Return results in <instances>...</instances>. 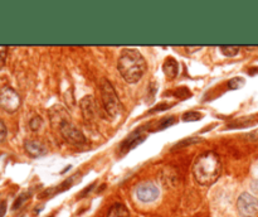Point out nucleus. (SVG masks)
Wrapping results in <instances>:
<instances>
[{
    "label": "nucleus",
    "mask_w": 258,
    "mask_h": 217,
    "mask_svg": "<svg viewBox=\"0 0 258 217\" xmlns=\"http://www.w3.org/2000/svg\"><path fill=\"white\" fill-rule=\"evenodd\" d=\"M222 170V163L214 152H206L199 155L193 164V175L202 186H210L218 179Z\"/></svg>",
    "instance_id": "f257e3e1"
},
{
    "label": "nucleus",
    "mask_w": 258,
    "mask_h": 217,
    "mask_svg": "<svg viewBox=\"0 0 258 217\" xmlns=\"http://www.w3.org/2000/svg\"><path fill=\"white\" fill-rule=\"evenodd\" d=\"M118 68L126 82L136 84L145 74V58L136 50H125L118 58Z\"/></svg>",
    "instance_id": "f03ea898"
},
{
    "label": "nucleus",
    "mask_w": 258,
    "mask_h": 217,
    "mask_svg": "<svg viewBox=\"0 0 258 217\" xmlns=\"http://www.w3.org/2000/svg\"><path fill=\"white\" fill-rule=\"evenodd\" d=\"M100 91H101V99L102 105H104V110L110 116H116L120 113V100H118V95H116L115 89L112 85L110 84L107 80H102L100 84Z\"/></svg>",
    "instance_id": "7ed1b4c3"
},
{
    "label": "nucleus",
    "mask_w": 258,
    "mask_h": 217,
    "mask_svg": "<svg viewBox=\"0 0 258 217\" xmlns=\"http://www.w3.org/2000/svg\"><path fill=\"white\" fill-rule=\"evenodd\" d=\"M20 96L12 87L6 86L0 90V107L9 114L16 113L20 106Z\"/></svg>",
    "instance_id": "20e7f679"
},
{
    "label": "nucleus",
    "mask_w": 258,
    "mask_h": 217,
    "mask_svg": "<svg viewBox=\"0 0 258 217\" xmlns=\"http://www.w3.org/2000/svg\"><path fill=\"white\" fill-rule=\"evenodd\" d=\"M237 209L240 217H256L258 213V199L250 193H242L237 199Z\"/></svg>",
    "instance_id": "39448f33"
},
{
    "label": "nucleus",
    "mask_w": 258,
    "mask_h": 217,
    "mask_svg": "<svg viewBox=\"0 0 258 217\" xmlns=\"http://www.w3.org/2000/svg\"><path fill=\"white\" fill-rule=\"evenodd\" d=\"M60 134L66 139V141L72 145H82L86 143V138L82 131L78 130L73 124H70V121H63L60 124Z\"/></svg>",
    "instance_id": "423d86ee"
},
{
    "label": "nucleus",
    "mask_w": 258,
    "mask_h": 217,
    "mask_svg": "<svg viewBox=\"0 0 258 217\" xmlns=\"http://www.w3.org/2000/svg\"><path fill=\"white\" fill-rule=\"evenodd\" d=\"M136 196L141 202L150 203L159 197V189L152 182H144V183L138 184L136 188Z\"/></svg>",
    "instance_id": "0eeeda50"
},
{
    "label": "nucleus",
    "mask_w": 258,
    "mask_h": 217,
    "mask_svg": "<svg viewBox=\"0 0 258 217\" xmlns=\"http://www.w3.org/2000/svg\"><path fill=\"white\" fill-rule=\"evenodd\" d=\"M145 139H146V133H144L142 129L138 131H135V133L131 134V135L124 141L122 145H121V150H122V152H128V150L134 149L135 147H138V144L142 143Z\"/></svg>",
    "instance_id": "6e6552de"
},
{
    "label": "nucleus",
    "mask_w": 258,
    "mask_h": 217,
    "mask_svg": "<svg viewBox=\"0 0 258 217\" xmlns=\"http://www.w3.org/2000/svg\"><path fill=\"white\" fill-rule=\"evenodd\" d=\"M81 110H82V115H84V120L87 123L94 120V100L92 96H86L81 100Z\"/></svg>",
    "instance_id": "1a4fd4ad"
},
{
    "label": "nucleus",
    "mask_w": 258,
    "mask_h": 217,
    "mask_svg": "<svg viewBox=\"0 0 258 217\" xmlns=\"http://www.w3.org/2000/svg\"><path fill=\"white\" fill-rule=\"evenodd\" d=\"M24 148H26V152L28 153L30 157L38 158L44 155L46 148L42 143L36 140H26V144H24Z\"/></svg>",
    "instance_id": "9d476101"
},
{
    "label": "nucleus",
    "mask_w": 258,
    "mask_h": 217,
    "mask_svg": "<svg viewBox=\"0 0 258 217\" xmlns=\"http://www.w3.org/2000/svg\"><path fill=\"white\" fill-rule=\"evenodd\" d=\"M162 71H164L165 76L168 79H174L178 76V72H179V65H178L176 60L172 57H168L165 60L164 66H162Z\"/></svg>",
    "instance_id": "9b49d317"
},
{
    "label": "nucleus",
    "mask_w": 258,
    "mask_h": 217,
    "mask_svg": "<svg viewBox=\"0 0 258 217\" xmlns=\"http://www.w3.org/2000/svg\"><path fill=\"white\" fill-rule=\"evenodd\" d=\"M107 217H130V213L124 204L116 203L111 207Z\"/></svg>",
    "instance_id": "f8f14e48"
},
{
    "label": "nucleus",
    "mask_w": 258,
    "mask_h": 217,
    "mask_svg": "<svg viewBox=\"0 0 258 217\" xmlns=\"http://www.w3.org/2000/svg\"><path fill=\"white\" fill-rule=\"evenodd\" d=\"M220 51H222L223 55L227 56V57H233V56L238 55L240 47H238V46H222Z\"/></svg>",
    "instance_id": "ddd939ff"
},
{
    "label": "nucleus",
    "mask_w": 258,
    "mask_h": 217,
    "mask_svg": "<svg viewBox=\"0 0 258 217\" xmlns=\"http://www.w3.org/2000/svg\"><path fill=\"white\" fill-rule=\"evenodd\" d=\"M246 81L243 77H233L232 80H230V82H228V87H230V90H238L240 89V87L244 86Z\"/></svg>",
    "instance_id": "4468645a"
},
{
    "label": "nucleus",
    "mask_w": 258,
    "mask_h": 217,
    "mask_svg": "<svg viewBox=\"0 0 258 217\" xmlns=\"http://www.w3.org/2000/svg\"><path fill=\"white\" fill-rule=\"evenodd\" d=\"M203 118L200 113H196V111H189V113H186L182 116V121H198Z\"/></svg>",
    "instance_id": "2eb2a0df"
},
{
    "label": "nucleus",
    "mask_w": 258,
    "mask_h": 217,
    "mask_svg": "<svg viewBox=\"0 0 258 217\" xmlns=\"http://www.w3.org/2000/svg\"><path fill=\"white\" fill-rule=\"evenodd\" d=\"M42 118L40 116H34L33 119L30 120V123H29V126H30V129L33 131H36V130H40V126H42Z\"/></svg>",
    "instance_id": "dca6fc26"
},
{
    "label": "nucleus",
    "mask_w": 258,
    "mask_h": 217,
    "mask_svg": "<svg viewBox=\"0 0 258 217\" xmlns=\"http://www.w3.org/2000/svg\"><path fill=\"white\" fill-rule=\"evenodd\" d=\"M200 140L199 138H190V139H186V140L180 141L179 144H176L174 147V149H178V148H182V147H186V145H189V144H194V143H198V141Z\"/></svg>",
    "instance_id": "f3484780"
},
{
    "label": "nucleus",
    "mask_w": 258,
    "mask_h": 217,
    "mask_svg": "<svg viewBox=\"0 0 258 217\" xmlns=\"http://www.w3.org/2000/svg\"><path fill=\"white\" fill-rule=\"evenodd\" d=\"M28 194L26 193H23V194H20V196L18 197V198L16 199V202H14V204H13V209H18L19 207H22V204L24 203V202L26 201V198H28Z\"/></svg>",
    "instance_id": "a211bd4d"
},
{
    "label": "nucleus",
    "mask_w": 258,
    "mask_h": 217,
    "mask_svg": "<svg viewBox=\"0 0 258 217\" xmlns=\"http://www.w3.org/2000/svg\"><path fill=\"white\" fill-rule=\"evenodd\" d=\"M6 135H8V129H6V125L4 124L3 120H0V143H3L6 139Z\"/></svg>",
    "instance_id": "6ab92c4d"
},
{
    "label": "nucleus",
    "mask_w": 258,
    "mask_h": 217,
    "mask_svg": "<svg viewBox=\"0 0 258 217\" xmlns=\"http://www.w3.org/2000/svg\"><path fill=\"white\" fill-rule=\"evenodd\" d=\"M6 55H8V48L3 47V46H0V68L6 65Z\"/></svg>",
    "instance_id": "aec40b11"
},
{
    "label": "nucleus",
    "mask_w": 258,
    "mask_h": 217,
    "mask_svg": "<svg viewBox=\"0 0 258 217\" xmlns=\"http://www.w3.org/2000/svg\"><path fill=\"white\" fill-rule=\"evenodd\" d=\"M174 121H175L174 116H170V118H166L164 121H162V123H160L159 129L168 128V126H169V125H172V124H174Z\"/></svg>",
    "instance_id": "412c9836"
},
{
    "label": "nucleus",
    "mask_w": 258,
    "mask_h": 217,
    "mask_svg": "<svg viewBox=\"0 0 258 217\" xmlns=\"http://www.w3.org/2000/svg\"><path fill=\"white\" fill-rule=\"evenodd\" d=\"M6 212V202H2V203H0V217H4Z\"/></svg>",
    "instance_id": "4be33fe9"
},
{
    "label": "nucleus",
    "mask_w": 258,
    "mask_h": 217,
    "mask_svg": "<svg viewBox=\"0 0 258 217\" xmlns=\"http://www.w3.org/2000/svg\"><path fill=\"white\" fill-rule=\"evenodd\" d=\"M94 184H91V186H88V187H87V188L84 189V192H82V194H81V196H80V197H84V196H86V194H87V192H90V191H91V189L94 188Z\"/></svg>",
    "instance_id": "5701e85b"
},
{
    "label": "nucleus",
    "mask_w": 258,
    "mask_h": 217,
    "mask_svg": "<svg viewBox=\"0 0 258 217\" xmlns=\"http://www.w3.org/2000/svg\"><path fill=\"white\" fill-rule=\"evenodd\" d=\"M50 217H53V216H50Z\"/></svg>",
    "instance_id": "b1692460"
}]
</instances>
